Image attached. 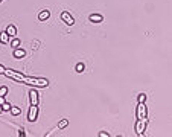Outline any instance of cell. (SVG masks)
<instances>
[{
	"label": "cell",
	"mask_w": 172,
	"mask_h": 137,
	"mask_svg": "<svg viewBox=\"0 0 172 137\" xmlns=\"http://www.w3.org/2000/svg\"><path fill=\"white\" fill-rule=\"evenodd\" d=\"M136 132L139 136L145 134L146 130V123H148V111H146V104L145 102H139L137 104V111H136Z\"/></svg>",
	"instance_id": "6da1fadb"
},
{
	"label": "cell",
	"mask_w": 172,
	"mask_h": 137,
	"mask_svg": "<svg viewBox=\"0 0 172 137\" xmlns=\"http://www.w3.org/2000/svg\"><path fill=\"white\" fill-rule=\"evenodd\" d=\"M3 75L8 76V78H11V79H14V81H17V82H21V81H23V76H24L23 73L17 72V70H12V69H5Z\"/></svg>",
	"instance_id": "7a4b0ae2"
},
{
	"label": "cell",
	"mask_w": 172,
	"mask_h": 137,
	"mask_svg": "<svg viewBox=\"0 0 172 137\" xmlns=\"http://www.w3.org/2000/svg\"><path fill=\"white\" fill-rule=\"evenodd\" d=\"M61 20H63L65 24H69V26H72L75 23V19L70 15V12H67V11H63V12H61Z\"/></svg>",
	"instance_id": "3957f363"
},
{
	"label": "cell",
	"mask_w": 172,
	"mask_h": 137,
	"mask_svg": "<svg viewBox=\"0 0 172 137\" xmlns=\"http://www.w3.org/2000/svg\"><path fill=\"white\" fill-rule=\"evenodd\" d=\"M49 17H50V11H49V9H43V11L38 14V20H40V21H46L47 19H49Z\"/></svg>",
	"instance_id": "277c9868"
},
{
	"label": "cell",
	"mask_w": 172,
	"mask_h": 137,
	"mask_svg": "<svg viewBox=\"0 0 172 137\" xmlns=\"http://www.w3.org/2000/svg\"><path fill=\"white\" fill-rule=\"evenodd\" d=\"M6 34L9 35V37L14 38L15 35H17V28H15L14 24H8V28H6Z\"/></svg>",
	"instance_id": "5b68a950"
},
{
	"label": "cell",
	"mask_w": 172,
	"mask_h": 137,
	"mask_svg": "<svg viewBox=\"0 0 172 137\" xmlns=\"http://www.w3.org/2000/svg\"><path fill=\"white\" fill-rule=\"evenodd\" d=\"M24 55H26V52L23 49H20V47H15L14 49V58L20 60V58H24Z\"/></svg>",
	"instance_id": "8992f818"
},
{
	"label": "cell",
	"mask_w": 172,
	"mask_h": 137,
	"mask_svg": "<svg viewBox=\"0 0 172 137\" xmlns=\"http://www.w3.org/2000/svg\"><path fill=\"white\" fill-rule=\"evenodd\" d=\"M0 43H3V44H8V43H9V35L6 34V30L0 32Z\"/></svg>",
	"instance_id": "52a82bcc"
},
{
	"label": "cell",
	"mask_w": 172,
	"mask_h": 137,
	"mask_svg": "<svg viewBox=\"0 0 172 137\" xmlns=\"http://www.w3.org/2000/svg\"><path fill=\"white\" fill-rule=\"evenodd\" d=\"M90 21H93V23H101V21H102V15L101 14H91Z\"/></svg>",
	"instance_id": "ba28073f"
},
{
	"label": "cell",
	"mask_w": 172,
	"mask_h": 137,
	"mask_svg": "<svg viewBox=\"0 0 172 137\" xmlns=\"http://www.w3.org/2000/svg\"><path fill=\"white\" fill-rule=\"evenodd\" d=\"M9 111H11L12 116H19V114L21 113V110L19 107H12V105H11V110H9Z\"/></svg>",
	"instance_id": "9c48e42d"
},
{
	"label": "cell",
	"mask_w": 172,
	"mask_h": 137,
	"mask_svg": "<svg viewBox=\"0 0 172 137\" xmlns=\"http://www.w3.org/2000/svg\"><path fill=\"white\" fill-rule=\"evenodd\" d=\"M67 125H69V120L67 119H63V120H60V123H58V130H64Z\"/></svg>",
	"instance_id": "30bf717a"
},
{
	"label": "cell",
	"mask_w": 172,
	"mask_h": 137,
	"mask_svg": "<svg viewBox=\"0 0 172 137\" xmlns=\"http://www.w3.org/2000/svg\"><path fill=\"white\" fill-rule=\"evenodd\" d=\"M11 46H12V49H15V47H19V46H20V40L14 37V40H12V41H11Z\"/></svg>",
	"instance_id": "8fae6325"
},
{
	"label": "cell",
	"mask_w": 172,
	"mask_h": 137,
	"mask_svg": "<svg viewBox=\"0 0 172 137\" xmlns=\"http://www.w3.org/2000/svg\"><path fill=\"white\" fill-rule=\"evenodd\" d=\"M0 107H2V111H9V110H11V104L5 102V104H2V105H0Z\"/></svg>",
	"instance_id": "7c38bea8"
},
{
	"label": "cell",
	"mask_w": 172,
	"mask_h": 137,
	"mask_svg": "<svg viewBox=\"0 0 172 137\" xmlns=\"http://www.w3.org/2000/svg\"><path fill=\"white\" fill-rule=\"evenodd\" d=\"M6 93H8V87L2 85V87H0V96H5Z\"/></svg>",
	"instance_id": "4fadbf2b"
},
{
	"label": "cell",
	"mask_w": 172,
	"mask_h": 137,
	"mask_svg": "<svg viewBox=\"0 0 172 137\" xmlns=\"http://www.w3.org/2000/svg\"><path fill=\"white\" fill-rule=\"evenodd\" d=\"M84 67H85V66H84L82 63H79V64L76 66V72H78V73H81V72H84Z\"/></svg>",
	"instance_id": "5bb4252c"
},
{
	"label": "cell",
	"mask_w": 172,
	"mask_h": 137,
	"mask_svg": "<svg viewBox=\"0 0 172 137\" xmlns=\"http://www.w3.org/2000/svg\"><path fill=\"white\" fill-rule=\"evenodd\" d=\"M139 102H146V95H145V93L139 95Z\"/></svg>",
	"instance_id": "9a60e30c"
},
{
	"label": "cell",
	"mask_w": 172,
	"mask_h": 137,
	"mask_svg": "<svg viewBox=\"0 0 172 137\" xmlns=\"http://www.w3.org/2000/svg\"><path fill=\"white\" fill-rule=\"evenodd\" d=\"M110 134H108V132H105V131H101L99 132V137H108Z\"/></svg>",
	"instance_id": "2e32d148"
},
{
	"label": "cell",
	"mask_w": 172,
	"mask_h": 137,
	"mask_svg": "<svg viewBox=\"0 0 172 137\" xmlns=\"http://www.w3.org/2000/svg\"><path fill=\"white\" fill-rule=\"evenodd\" d=\"M5 102H6V101H5V96H0V105L5 104Z\"/></svg>",
	"instance_id": "e0dca14e"
},
{
	"label": "cell",
	"mask_w": 172,
	"mask_h": 137,
	"mask_svg": "<svg viewBox=\"0 0 172 137\" xmlns=\"http://www.w3.org/2000/svg\"><path fill=\"white\" fill-rule=\"evenodd\" d=\"M3 72H5V67H3L2 64H0V75H3Z\"/></svg>",
	"instance_id": "ac0fdd59"
},
{
	"label": "cell",
	"mask_w": 172,
	"mask_h": 137,
	"mask_svg": "<svg viewBox=\"0 0 172 137\" xmlns=\"http://www.w3.org/2000/svg\"><path fill=\"white\" fill-rule=\"evenodd\" d=\"M19 136H20V137H23V136H26V132H24L23 130H20V132H19Z\"/></svg>",
	"instance_id": "d6986e66"
},
{
	"label": "cell",
	"mask_w": 172,
	"mask_h": 137,
	"mask_svg": "<svg viewBox=\"0 0 172 137\" xmlns=\"http://www.w3.org/2000/svg\"><path fill=\"white\" fill-rule=\"evenodd\" d=\"M0 113H2V107H0Z\"/></svg>",
	"instance_id": "ffe728a7"
},
{
	"label": "cell",
	"mask_w": 172,
	"mask_h": 137,
	"mask_svg": "<svg viewBox=\"0 0 172 137\" xmlns=\"http://www.w3.org/2000/svg\"><path fill=\"white\" fill-rule=\"evenodd\" d=\"M0 2H3V0H0Z\"/></svg>",
	"instance_id": "44dd1931"
}]
</instances>
